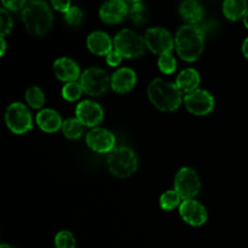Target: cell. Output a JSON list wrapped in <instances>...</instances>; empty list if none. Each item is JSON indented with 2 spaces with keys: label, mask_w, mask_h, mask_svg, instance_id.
<instances>
[{
  "label": "cell",
  "mask_w": 248,
  "mask_h": 248,
  "mask_svg": "<svg viewBox=\"0 0 248 248\" xmlns=\"http://www.w3.org/2000/svg\"><path fill=\"white\" fill-rule=\"evenodd\" d=\"M200 81L201 78L198 70L194 69V68H186L177 77L176 85L182 92L189 93V92L198 90Z\"/></svg>",
  "instance_id": "obj_20"
},
{
  "label": "cell",
  "mask_w": 248,
  "mask_h": 248,
  "mask_svg": "<svg viewBox=\"0 0 248 248\" xmlns=\"http://www.w3.org/2000/svg\"><path fill=\"white\" fill-rule=\"evenodd\" d=\"M27 0H1L2 6L7 11H18L19 9L26 6Z\"/></svg>",
  "instance_id": "obj_31"
},
{
  "label": "cell",
  "mask_w": 248,
  "mask_h": 248,
  "mask_svg": "<svg viewBox=\"0 0 248 248\" xmlns=\"http://www.w3.org/2000/svg\"><path fill=\"white\" fill-rule=\"evenodd\" d=\"M22 21L27 31L43 36L52 28L53 14L45 1H31L22 10Z\"/></svg>",
  "instance_id": "obj_3"
},
{
  "label": "cell",
  "mask_w": 248,
  "mask_h": 248,
  "mask_svg": "<svg viewBox=\"0 0 248 248\" xmlns=\"http://www.w3.org/2000/svg\"><path fill=\"white\" fill-rule=\"evenodd\" d=\"M123 55L114 48L111 52H109L108 55L106 56V62L107 64L110 65V67H118L121 63V61H123Z\"/></svg>",
  "instance_id": "obj_32"
},
{
  "label": "cell",
  "mask_w": 248,
  "mask_h": 248,
  "mask_svg": "<svg viewBox=\"0 0 248 248\" xmlns=\"http://www.w3.org/2000/svg\"><path fill=\"white\" fill-rule=\"evenodd\" d=\"M53 73L58 80L64 81L65 84L77 81L81 77L78 62H75L73 58L69 57H61L56 60L53 62Z\"/></svg>",
  "instance_id": "obj_16"
},
{
  "label": "cell",
  "mask_w": 248,
  "mask_h": 248,
  "mask_svg": "<svg viewBox=\"0 0 248 248\" xmlns=\"http://www.w3.org/2000/svg\"><path fill=\"white\" fill-rule=\"evenodd\" d=\"M248 10L247 0H224L223 14L229 21H240Z\"/></svg>",
  "instance_id": "obj_21"
},
{
  "label": "cell",
  "mask_w": 248,
  "mask_h": 248,
  "mask_svg": "<svg viewBox=\"0 0 248 248\" xmlns=\"http://www.w3.org/2000/svg\"><path fill=\"white\" fill-rule=\"evenodd\" d=\"M84 19V11L79 6H72L64 14V21L68 26L78 27Z\"/></svg>",
  "instance_id": "obj_28"
},
{
  "label": "cell",
  "mask_w": 248,
  "mask_h": 248,
  "mask_svg": "<svg viewBox=\"0 0 248 248\" xmlns=\"http://www.w3.org/2000/svg\"><path fill=\"white\" fill-rule=\"evenodd\" d=\"M31 1H43V0H31Z\"/></svg>",
  "instance_id": "obj_39"
},
{
  "label": "cell",
  "mask_w": 248,
  "mask_h": 248,
  "mask_svg": "<svg viewBox=\"0 0 248 248\" xmlns=\"http://www.w3.org/2000/svg\"><path fill=\"white\" fill-rule=\"evenodd\" d=\"M56 248H75V237L68 230H62L55 236Z\"/></svg>",
  "instance_id": "obj_29"
},
{
  "label": "cell",
  "mask_w": 248,
  "mask_h": 248,
  "mask_svg": "<svg viewBox=\"0 0 248 248\" xmlns=\"http://www.w3.org/2000/svg\"><path fill=\"white\" fill-rule=\"evenodd\" d=\"M144 41L148 50L159 56L171 53L174 48L173 36L167 29L162 28V27H152V28L147 29Z\"/></svg>",
  "instance_id": "obj_9"
},
{
  "label": "cell",
  "mask_w": 248,
  "mask_h": 248,
  "mask_svg": "<svg viewBox=\"0 0 248 248\" xmlns=\"http://www.w3.org/2000/svg\"><path fill=\"white\" fill-rule=\"evenodd\" d=\"M107 165L111 174L119 178H127L137 171L138 157L131 148L121 145L109 153Z\"/></svg>",
  "instance_id": "obj_4"
},
{
  "label": "cell",
  "mask_w": 248,
  "mask_h": 248,
  "mask_svg": "<svg viewBox=\"0 0 248 248\" xmlns=\"http://www.w3.org/2000/svg\"><path fill=\"white\" fill-rule=\"evenodd\" d=\"M244 23H245V26H246V28L248 29V10H247L246 15H245V17H244Z\"/></svg>",
  "instance_id": "obj_36"
},
{
  "label": "cell",
  "mask_w": 248,
  "mask_h": 248,
  "mask_svg": "<svg viewBox=\"0 0 248 248\" xmlns=\"http://www.w3.org/2000/svg\"><path fill=\"white\" fill-rule=\"evenodd\" d=\"M242 53L246 57V60H248V36L245 39L244 43H242Z\"/></svg>",
  "instance_id": "obj_34"
},
{
  "label": "cell",
  "mask_w": 248,
  "mask_h": 248,
  "mask_svg": "<svg viewBox=\"0 0 248 248\" xmlns=\"http://www.w3.org/2000/svg\"><path fill=\"white\" fill-rule=\"evenodd\" d=\"M157 67L162 74L170 75L176 72L177 69V60L172 53H165V55L159 56L157 60Z\"/></svg>",
  "instance_id": "obj_27"
},
{
  "label": "cell",
  "mask_w": 248,
  "mask_h": 248,
  "mask_svg": "<svg viewBox=\"0 0 248 248\" xmlns=\"http://www.w3.org/2000/svg\"><path fill=\"white\" fill-rule=\"evenodd\" d=\"M201 189V182L198 173L191 167H182L174 177V190L183 200L194 199Z\"/></svg>",
  "instance_id": "obj_8"
},
{
  "label": "cell",
  "mask_w": 248,
  "mask_h": 248,
  "mask_svg": "<svg viewBox=\"0 0 248 248\" xmlns=\"http://www.w3.org/2000/svg\"><path fill=\"white\" fill-rule=\"evenodd\" d=\"M130 6L126 0H107L99 7V18L107 24L120 23L128 16Z\"/></svg>",
  "instance_id": "obj_14"
},
{
  "label": "cell",
  "mask_w": 248,
  "mask_h": 248,
  "mask_svg": "<svg viewBox=\"0 0 248 248\" xmlns=\"http://www.w3.org/2000/svg\"><path fill=\"white\" fill-rule=\"evenodd\" d=\"M12 27H14V19L10 12L2 7L0 10V35L5 38L12 31Z\"/></svg>",
  "instance_id": "obj_30"
},
{
  "label": "cell",
  "mask_w": 248,
  "mask_h": 248,
  "mask_svg": "<svg viewBox=\"0 0 248 248\" xmlns=\"http://www.w3.org/2000/svg\"><path fill=\"white\" fill-rule=\"evenodd\" d=\"M5 123L7 128L15 135H23L33 127V118L28 107L19 102H14L7 107Z\"/></svg>",
  "instance_id": "obj_6"
},
{
  "label": "cell",
  "mask_w": 248,
  "mask_h": 248,
  "mask_svg": "<svg viewBox=\"0 0 248 248\" xmlns=\"http://www.w3.org/2000/svg\"><path fill=\"white\" fill-rule=\"evenodd\" d=\"M114 48L125 58H140L144 55V38L138 35L132 29H121L114 38Z\"/></svg>",
  "instance_id": "obj_5"
},
{
  "label": "cell",
  "mask_w": 248,
  "mask_h": 248,
  "mask_svg": "<svg viewBox=\"0 0 248 248\" xmlns=\"http://www.w3.org/2000/svg\"><path fill=\"white\" fill-rule=\"evenodd\" d=\"M126 1H128V2H132V4H133V2H140V0H126Z\"/></svg>",
  "instance_id": "obj_38"
},
{
  "label": "cell",
  "mask_w": 248,
  "mask_h": 248,
  "mask_svg": "<svg viewBox=\"0 0 248 248\" xmlns=\"http://www.w3.org/2000/svg\"><path fill=\"white\" fill-rule=\"evenodd\" d=\"M178 12L188 24H199L203 18V7L198 0H183Z\"/></svg>",
  "instance_id": "obj_19"
},
{
  "label": "cell",
  "mask_w": 248,
  "mask_h": 248,
  "mask_svg": "<svg viewBox=\"0 0 248 248\" xmlns=\"http://www.w3.org/2000/svg\"><path fill=\"white\" fill-rule=\"evenodd\" d=\"M86 45L87 48L97 56H107L114 50V40H111L106 31H92L87 36Z\"/></svg>",
  "instance_id": "obj_17"
},
{
  "label": "cell",
  "mask_w": 248,
  "mask_h": 248,
  "mask_svg": "<svg viewBox=\"0 0 248 248\" xmlns=\"http://www.w3.org/2000/svg\"><path fill=\"white\" fill-rule=\"evenodd\" d=\"M174 47L179 57L186 62H195L201 57L205 47V31L199 24H186L177 31Z\"/></svg>",
  "instance_id": "obj_1"
},
{
  "label": "cell",
  "mask_w": 248,
  "mask_h": 248,
  "mask_svg": "<svg viewBox=\"0 0 248 248\" xmlns=\"http://www.w3.org/2000/svg\"><path fill=\"white\" fill-rule=\"evenodd\" d=\"M79 80L85 93L93 97L102 96L110 86V77L106 70L98 67H91L82 72Z\"/></svg>",
  "instance_id": "obj_7"
},
{
  "label": "cell",
  "mask_w": 248,
  "mask_h": 248,
  "mask_svg": "<svg viewBox=\"0 0 248 248\" xmlns=\"http://www.w3.org/2000/svg\"><path fill=\"white\" fill-rule=\"evenodd\" d=\"M136 84H137V74L131 68H119L110 77V87L116 93H128L135 89Z\"/></svg>",
  "instance_id": "obj_15"
},
{
  "label": "cell",
  "mask_w": 248,
  "mask_h": 248,
  "mask_svg": "<svg viewBox=\"0 0 248 248\" xmlns=\"http://www.w3.org/2000/svg\"><path fill=\"white\" fill-rule=\"evenodd\" d=\"M215 97L206 90L198 89L184 96V104L189 113L196 116H205L215 108Z\"/></svg>",
  "instance_id": "obj_10"
},
{
  "label": "cell",
  "mask_w": 248,
  "mask_h": 248,
  "mask_svg": "<svg viewBox=\"0 0 248 248\" xmlns=\"http://www.w3.org/2000/svg\"><path fill=\"white\" fill-rule=\"evenodd\" d=\"M0 248H14L12 246H10V245H6V244H2L1 246H0Z\"/></svg>",
  "instance_id": "obj_37"
},
{
  "label": "cell",
  "mask_w": 248,
  "mask_h": 248,
  "mask_svg": "<svg viewBox=\"0 0 248 248\" xmlns=\"http://www.w3.org/2000/svg\"><path fill=\"white\" fill-rule=\"evenodd\" d=\"M36 125L46 133H55L57 132L60 128H62L63 120L61 118L60 113L56 111L55 109H41L38 114H36Z\"/></svg>",
  "instance_id": "obj_18"
},
{
  "label": "cell",
  "mask_w": 248,
  "mask_h": 248,
  "mask_svg": "<svg viewBox=\"0 0 248 248\" xmlns=\"http://www.w3.org/2000/svg\"><path fill=\"white\" fill-rule=\"evenodd\" d=\"M85 126L78 118H69L63 121L62 132L68 140H78L84 133Z\"/></svg>",
  "instance_id": "obj_22"
},
{
  "label": "cell",
  "mask_w": 248,
  "mask_h": 248,
  "mask_svg": "<svg viewBox=\"0 0 248 248\" xmlns=\"http://www.w3.org/2000/svg\"><path fill=\"white\" fill-rule=\"evenodd\" d=\"M0 43H1V50H0V56L5 55V51H6V41H5L4 36L0 38Z\"/></svg>",
  "instance_id": "obj_35"
},
{
  "label": "cell",
  "mask_w": 248,
  "mask_h": 248,
  "mask_svg": "<svg viewBox=\"0 0 248 248\" xmlns=\"http://www.w3.org/2000/svg\"><path fill=\"white\" fill-rule=\"evenodd\" d=\"M128 16H130L133 24H136V26H142L143 23H145L148 21V9L140 1L133 2L130 6Z\"/></svg>",
  "instance_id": "obj_25"
},
{
  "label": "cell",
  "mask_w": 248,
  "mask_h": 248,
  "mask_svg": "<svg viewBox=\"0 0 248 248\" xmlns=\"http://www.w3.org/2000/svg\"><path fill=\"white\" fill-rule=\"evenodd\" d=\"M26 101L29 107L34 109H41L45 104V94L39 86H31L26 91Z\"/></svg>",
  "instance_id": "obj_24"
},
{
  "label": "cell",
  "mask_w": 248,
  "mask_h": 248,
  "mask_svg": "<svg viewBox=\"0 0 248 248\" xmlns=\"http://www.w3.org/2000/svg\"><path fill=\"white\" fill-rule=\"evenodd\" d=\"M183 92L178 89L176 82H170L164 79L152 80L148 86V97L153 106L161 111H174L183 102Z\"/></svg>",
  "instance_id": "obj_2"
},
{
  "label": "cell",
  "mask_w": 248,
  "mask_h": 248,
  "mask_svg": "<svg viewBox=\"0 0 248 248\" xmlns=\"http://www.w3.org/2000/svg\"><path fill=\"white\" fill-rule=\"evenodd\" d=\"M86 143L93 152L109 154L115 148V136L107 128L93 127L86 135Z\"/></svg>",
  "instance_id": "obj_11"
},
{
  "label": "cell",
  "mask_w": 248,
  "mask_h": 248,
  "mask_svg": "<svg viewBox=\"0 0 248 248\" xmlns=\"http://www.w3.org/2000/svg\"><path fill=\"white\" fill-rule=\"evenodd\" d=\"M82 90L81 85L80 82L78 81H72V82H67L64 86L62 87V96L65 101L68 102H75L81 97Z\"/></svg>",
  "instance_id": "obj_26"
},
{
  "label": "cell",
  "mask_w": 248,
  "mask_h": 248,
  "mask_svg": "<svg viewBox=\"0 0 248 248\" xmlns=\"http://www.w3.org/2000/svg\"><path fill=\"white\" fill-rule=\"evenodd\" d=\"M75 118L80 120V123L87 127H97L103 121L104 111L103 108L97 102L86 101L80 102L75 108Z\"/></svg>",
  "instance_id": "obj_12"
},
{
  "label": "cell",
  "mask_w": 248,
  "mask_h": 248,
  "mask_svg": "<svg viewBox=\"0 0 248 248\" xmlns=\"http://www.w3.org/2000/svg\"><path fill=\"white\" fill-rule=\"evenodd\" d=\"M183 201V199L181 198L178 193L176 190H167L160 196V207L162 208L164 211H173L174 208L179 207Z\"/></svg>",
  "instance_id": "obj_23"
},
{
  "label": "cell",
  "mask_w": 248,
  "mask_h": 248,
  "mask_svg": "<svg viewBox=\"0 0 248 248\" xmlns=\"http://www.w3.org/2000/svg\"><path fill=\"white\" fill-rule=\"evenodd\" d=\"M179 215L186 224L193 227H201L207 222L208 218L205 206L194 199L182 201L179 206Z\"/></svg>",
  "instance_id": "obj_13"
},
{
  "label": "cell",
  "mask_w": 248,
  "mask_h": 248,
  "mask_svg": "<svg viewBox=\"0 0 248 248\" xmlns=\"http://www.w3.org/2000/svg\"><path fill=\"white\" fill-rule=\"evenodd\" d=\"M51 5L55 10L65 14L72 7V0H51Z\"/></svg>",
  "instance_id": "obj_33"
}]
</instances>
